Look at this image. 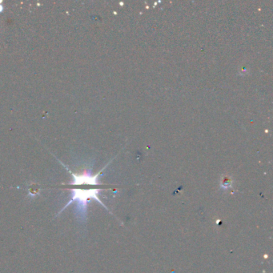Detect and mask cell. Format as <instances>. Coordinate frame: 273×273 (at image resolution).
Listing matches in <instances>:
<instances>
[{"label":"cell","mask_w":273,"mask_h":273,"mask_svg":"<svg viewBox=\"0 0 273 273\" xmlns=\"http://www.w3.org/2000/svg\"><path fill=\"white\" fill-rule=\"evenodd\" d=\"M71 197L69 202L64 206V208L61 210V211H64L66 208H68V206L74 202L77 203V207L79 209V213L82 216H84L86 215L87 211V205L88 200L90 199H94V200H97L98 202L100 203L101 204H103L101 202V200H99L98 197L99 190V189H79V188H74L71 189ZM60 211V212H61ZM59 212V213H60Z\"/></svg>","instance_id":"cell-1"},{"label":"cell","mask_w":273,"mask_h":273,"mask_svg":"<svg viewBox=\"0 0 273 273\" xmlns=\"http://www.w3.org/2000/svg\"><path fill=\"white\" fill-rule=\"evenodd\" d=\"M73 180L71 183V185H82V184H90L96 185L98 184V176H92L89 172H83L82 174H74L71 173Z\"/></svg>","instance_id":"cell-2"},{"label":"cell","mask_w":273,"mask_h":273,"mask_svg":"<svg viewBox=\"0 0 273 273\" xmlns=\"http://www.w3.org/2000/svg\"><path fill=\"white\" fill-rule=\"evenodd\" d=\"M2 10H3V7H2V5H0V13L2 12Z\"/></svg>","instance_id":"cell-3"}]
</instances>
